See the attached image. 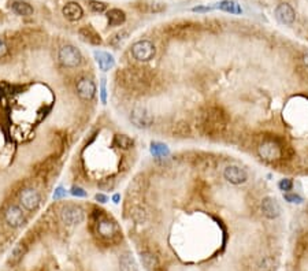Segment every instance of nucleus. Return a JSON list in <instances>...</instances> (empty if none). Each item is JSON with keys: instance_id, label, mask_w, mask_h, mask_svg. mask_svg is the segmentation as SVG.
<instances>
[{"instance_id": "a211bd4d", "label": "nucleus", "mask_w": 308, "mask_h": 271, "mask_svg": "<svg viewBox=\"0 0 308 271\" xmlns=\"http://www.w3.org/2000/svg\"><path fill=\"white\" fill-rule=\"evenodd\" d=\"M78 34H80L82 41H85V43L90 44V45H100V44L103 43L100 34L96 32L95 27L90 26V25L81 27L80 30H78Z\"/></svg>"}, {"instance_id": "9b49d317", "label": "nucleus", "mask_w": 308, "mask_h": 271, "mask_svg": "<svg viewBox=\"0 0 308 271\" xmlns=\"http://www.w3.org/2000/svg\"><path fill=\"white\" fill-rule=\"evenodd\" d=\"M19 203L21 206L27 211H36L41 203V196L37 189L34 188H25L19 193Z\"/></svg>"}, {"instance_id": "ddd939ff", "label": "nucleus", "mask_w": 308, "mask_h": 271, "mask_svg": "<svg viewBox=\"0 0 308 271\" xmlns=\"http://www.w3.org/2000/svg\"><path fill=\"white\" fill-rule=\"evenodd\" d=\"M75 90H77V95L80 96V99L85 101L92 100L96 96L95 82L92 78H88V77H81L80 80L77 81Z\"/></svg>"}, {"instance_id": "aec40b11", "label": "nucleus", "mask_w": 308, "mask_h": 271, "mask_svg": "<svg viewBox=\"0 0 308 271\" xmlns=\"http://www.w3.org/2000/svg\"><path fill=\"white\" fill-rule=\"evenodd\" d=\"M107 21L108 26H121L126 21V14L121 8H111L107 11Z\"/></svg>"}, {"instance_id": "2eb2a0df", "label": "nucleus", "mask_w": 308, "mask_h": 271, "mask_svg": "<svg viewBox=\"0 0 308 271\" xmlns=\"http://www.w3.org/2000/svg\"><path fill=\"white\" fill-rule=\"evenodd\" d=\"M261 210L262 214L265 215L267 219H276L281 215V206L280 203L277 202L276 197L267 196L262 200L261 204Z\"/></svg>"}, {"instance_id": "473e14b6", "label": "nucleus", "mask_w": 308, "mask_h": 271, "mask_svg": "<svg viewBox=\"0 0 308 271\" xmlns=\"http://www.w3.org/2000/svg\"><path fill=\"white\" fill-rule=\"evenodd\" d=\"M115 185H117V180H115V177L114 176H108V177H104V178H101L99 182H97V186H99V189L100 191H112L114 188H115Z\"/></svg>"}, {"instance_id": "37998d69", "label": "nucleus", "mask_w": 308, "mask_h": 271, "mask_svg": "<svg viewBox=\"0 0 308 271\" xmlns=\"http://www.w3.org/2000/svg\"><path fill=\"white\" fill-rule=\"evenodd\" d=\"M213 8L211 7H195L193 11H211Z\"/></svg>"}, {"instance_id": "412c9836", "label": "nucleus", "mask_w": 308, "mask_h": 271, "mask_svg": "<svg viewBox=\"0 0 308 271\" xmlns=\"http://www.w3.org/2000/svg\"><path fill=\"white\" fill-rule=\"evenodd\" d=\"M11 10L19 16H32L33 12H34L32 5L29 4L27 1H23V0H14L11 3Z\"/></svg>"}, {"instance_id": "423d86ee", "label": "nucleus", "mask_w": 308, "mask_h": 271, "mask_svg": "<svg viewBox=\"0 0 308 271\" xmlns=\"http://www.w3.org/2000/svg\"><path fill=\"white\" fill-rule=\"evenodd\" d=\"M84 219H85V211L77 204H66L60 210V221L66 226H77L82 224Z\"/></svg>"}, {"instance_id": "f8f14e48", "label": "nucleus", "mask_w": 308, "mask_h": 271, "mask_svg": "<svg viewBox=\"0 0 308 271\" xmlns=\"http://www.w3.org/2000/svg\"><path fill=\"white\" fill-rule=\"evenodd\" d=\"M223 177H225V180L233 185H241V184H245L248 180V173L240 166L230 165L223 170Z\"/></svg>"}, {"instance_id": "2f4dec72", "label": "nucleus", "mask_w": 308, "mask_h": 271, "mask_svg": "<svg viewBox=\"0 0 308 271\" xmlns=\"http://www.w3.org/2000/svg\"><path fill=\"white\" fill-rule=\"evenodd\" d=\"M26 254V245L25 244H18L16 247H14V250L11 251L10 255V262L12 265H15L18 262L21 261L22 256Z\"/></svg>"}, {"instance_id": "1a4fd4ad", "label": "nucleus", "mask_w": 308, "mask_h": 271, "mask_svg": "<svg viewBox=\"0 0 308 271\" xmlns=\"http://www.w3.org/2000/svg\"><path fill=\"white\" fill-rule=\"evenodd\" d=\"M197 26L199 25L193 23V22H178V23H174V25L169 26L167 32H169L171 37L189 38L196 34L197 30H199Z\"/></svg>"}, {"instance_id": "b1692460", "label": "nucleus", "mask_w": 308, "mask_h": 271, "mask_svg": "<svg viewBox=\"0 0 308 271\" xmlns=\"http://www.w3.org/2000/svg\"><path fill=\"white\" fill-rule=\"evenodd\" d=\"M141 262H143L144 267L148 270H156L159 267V258L149 251L141 254Z\"/></svg>"}, {"instance_id": "c756f323", "label": "nucleus", "mask_w": 308, "mask_h": 271, "mask_svg": "<svg viewBox=\"0 0 308 271\" xmlns=\"http://www.w3.org/2000/svg\"><path fill=\"white\" fill-rule=\"evenodd\" d=\"M173 133L176 134L177 137H189L192 133L191 126H189V123L184 122V121L177 122L173 128Z\"/></svg>"}, {"instance_id": "c85d7f7f", "label": "nucleus", "mask_w": 308, "mask_h": 271, "mask_svg": "<svg viewBox=\"0 0 308 271\" xmlns=\"http://www.w3.org/2000/svg\"><path fill=\"white\" fill-rule=\"evenodd\" d=\"M128 37H129V32L128 30H125V29H122V30H119V32L114 33L111 37L108 38V44L112 45L114 48H118L123 41H125V40H128Z\"/></svg>"}, {"instance_id": "cd10ccee", "label": "nucleus", "mask_w": 308, "mask_h": 271, "mask_svg": "<svg viewBox=\"0 0 308 271\" xmlns=\"http://www.w3.org/2000/svg\"><path fill=\"white\" fill-rule=\"evenodd\" d=\"M130 217H132L134 222L144 224V222L147 221L148 214H147V210H145L143 206H138L137 204V206H133L132 210H130Z\"/></svg>"}, {"instance_id": "0eeeda50", "label": "nucleus", "mask_w": 308, "mask_h": 271, "mask_svg": "<svg viewBox=\"0 0 308 271\" xmlns=\"http://www.w3.org/2000/svg\"><path fill=\"white\" fill-rule=\"evenodd\" d=\"M132 55L133 58L136 59L137 62H149L155 58L156 53V48H155L154 43L149 40H138L132 45Z\"/></svg>"}, {"instance_id": "bb28decb", "label": "nucleus", "mask_w": 308, "mask_h": 271, "mask_svg": "<svg viewBox=\"0 0 308 271\" xmlns=\"http://www.w3.org/2000/svg\"><path fill=\"white\" fill-rule=\"evenodd\" d=\"M218 8L225 12H230V14H241L243 12L239 3L234 0H223V1L218 3Z\"/></svg>"}, {"instance_id": "393cba45", "label": "nucleus", "mask_w": 308, "mask_h": 271, "mask_svg": "<svg viewBox=\"0 0 308 271\" xmlns=\"http://www.w3.org/2000/svg\"><path fill=\"white\" fill-rule=\"evenodd\" d=\"M149 151L154 158H166L170 154V149L169 147L163 143H159V141H154L151 143V147H149Z\"/></svg>"}, {"instance_id": "c9c22d12", "label": "nucleus", "mask_w": 308, "mask_h": 271, "mask_svg": "<svg viewBox=\"0 0 308 271\" xmlns=\"http://www.w3.org/2000/svg\"><path fill=\"white\" fill-rule=\"evenodd\" d=\"M278 188H280L284 193L291 192L293 189V180L292 178H284V180L278 182Z\"/></svg>"}, {"instance_id": "4468645a", "label": "nucleus", "mask_w": 308, "mask_h": 271, "mask_svg": "<svg viewBox=\"0 0 308 271\" xmlns=\"http://www.w3.org/2000/svg\"><path fill=\"white\" fill-rule=\"evenodd\" d=\"M274 15H276L277 21L282 25H287V26H291L296 19V12L289 3H281V4L277 5Z\"/></svg>"}, {"instance_id": "4c0bfd02", "label": "nucleus", "mask_w": 308, "mask_h": 271, "mask_svg": "<svg viewBox=\"0 0 308 271\" xmlns=\"http://www.w3.org/2000/svg\"><path fill=\"white\" fill-rule=\"evenodd\" d=\"M70 193H71L74 197H86V191H84L81 186L74 185L71 189H70Z\"/></svg>"}, {"instance_id": "f03ea898", "label": "nucleus", "mask_w": 308, "mask_h": 271, "mask_svg": "<svg viewBox=\"0 0 308 271\" xmlns=\"http://www.w3.org/2000/svg\"><path fill=\"white\" fill-rule=\"evenodd\" d=\"M119 82L125 88L132 90H138V92H145L149 89V86L154 81V75L148 69L143 67H129V69L122 70L119 74Z\"/></svg>"}, {"instance_id": "7ed1b4c3", "label": "nucleus", "mask_w": 308, "mask_h": 271, "mask_svg": "<svg viewBox=\"0 0 308 271\" xmlns=\"http://www.w3.org/2000/svg\"><path fill=\"white\" fill-rule=\"evenodd\" d=\"M287 144L284 138L276 134L263 136L261 143L258 144L256 151L262 160L271 165H277V163H282V152Z\"/></svg>"}, {"instance_id": "ea45409f", "label": "nucleus", "mask_w": 308, "mask_h": 271, "mask_svg": "<svg viewBox=\"0 0 308 271\" xmlns=\"http://www.w3.org/2000/svg\"><path fill=\"white\" fill-rule=\"evenodd\" d=\"M8 52V48H7V44L4 43L3 38H0V58H4L5 55Z\"/></svg>"}, {"instance_id": "c03bdc74", "label": "nucleus", "mask_w": 308, "mask_h": 271, "mask_svg": "<svg viewBox=\"0 0 308 271\" xmlns=\"http://www.w3.org/2000/svg\"><path fill=\"white\" fill-rule=\"evenodd\" d=\"M119 200H121V195H114V196H112V202L115 203V204H118V203H119Z\"/></svg>"}, {"instance_id": "7c9ffc66", "label": "nucleus", "mask_w": 308, "mask_h": 271, "mask_svg": "<svg viewBox=\"0 0 308 271\" xmlns=\"http://www.w3.org/2000/svg\"><path fill=\"white\" fill-rule=\"evenodd\" d=\"M277 270V261L271 256L263 258L259 265H258V271H276Z\"/></svg>"}, {"instance_id": "6ab92c4d", "label": "nucleus", "mask_w": 308, "mask_h": 271, "mask_svg": "<svg viewBox=\"0 0 308 271\" xmlns=\"http://www.w3.org/2000/svg\"><path fill=\"white\" fill-rule=\"evenodd\" d=\"M95 59L96 62H97V64H99V67H100V70H103V71H108V70H111L114 66H115V59H114V56H112L110 52H106V51H95Z\"/></svg>"}, {"instance_id": "f704fd0d", "label": "nucleus", "mask_w": 308, "mask_h": 271, "mask_svg": "<svg viewBox=\"0 0 308 271\" xmlns=\"http://www.w3.org/2000/svg\"><path fill=\"white\" fill-rule=\"evenodd\" d=\"M284 199L291 204H302L304 202V199L298 193H292V192H287L284 193Z\"/></svg>"}, {"instance_id": "6e6552de", "label": "nucleus", "mask_w": 308, "mask_h": 271, "mask_svg": "<svg viewBox=\"0 0 308 271\" xmlns=\"http://www.w3.org/2000/svg\"><path fill=\"white\" fill-rule=\"evenodd\" d=\"M155 117L147 107H134L130 112V122L137 129H148L154 125Z\"/></svg>"}, {"instance_id": "9d476101", "label": "nucleus", "mask_w": 308, "mask_h": 271, "mask_svg": "<svg viewBox=\"0 0 308 271\" xmlns=\"http://www.w3.org/2000/svg\"><path fill=\"white\" fill-rule=\"evenodd\" d=\"M4 222L10 228L19 229L26 224V215L19 206L12 204L4 211Z\"/></svg>"}, {"instance_id": "dca6fc26", "label": "nucleus", "mask_w": 308, "mask_h": 271, "mask_svg": "<svg viewBox=\"0 0 308 271\" xmlns=\"http://www.w3.org/2000/svg\"><path fill=\"white\" fill-rule=\"evenodd\" d=\"M191 162L192 165L195 166L196 169H200V170H210V169H214L217 166V159H215L214 155L203 154V152L193 155Z\"/></svg>"}, {"instance_id": "a19ab883", "label": "nucleus", "mask_w": 308, "mask_h": 271, "mask_svg": "<svg viewBox=\"0 0 308 271\" xmlns=\"http://www.w3.org/2000/svg\"><path fill=\"white\" fill-rule=\"evenodd\" d=\"M95 200L97 203H101V204H104V203L108 202V197L106 196V195H103V193H97L95 196Z\"/></svg>"}, {"instance_id": "f3484780", "label": "nucleus", "mask_w": 308, "mask_h": 271, "mask_svg": "<svg viewBox=\"0 0 308 271\" xmlns=\"http://www.w3.org/2000/svg\"><path fill=\"white\" fill-rule=\"evenodd\" d=\"M62 14H63L66 19L75 22L80 21L81 18H82L84 10H82L81 4H78L77 1H69V3H66L63 8H62Z\"/></svg>"}, {"instance_id": "79ce46f5", "label": "nucleus", "mask_w": 308, "mask_h": 271, "mask_svg": "<svg viewBox=\"0 0 308 271\" xmlns=\"http://www.w3.org/2000/svg\"><path fill=\"white\" fill-rule=\"evenodd\" d=\"M302 60H303V64L306 66V69H308V49L303 53V56H302Z\"/></svg>"}, {"instance_id": "f257e3e1", "label": "nucleus", "mask_w": 308, "mask_h": 271, "mask_svg": "<svg viewBox=\"0 0 308 271\" xmlns=\"http://www.w3.org/2000/svg\"><path fill=\"white\" fill-rule=\"evenodd\" d=\"M229 118L225 108L215 104L203 107L196 119V128L206 137H217L228 129Z\"/></svg>"}, {"instance_id": "5701e85b", "label": "nucleus", "mask_w": 308, "mask_h": 271, "mask_svg": "<svg viewBox=\"0 0 308 271\" xmlns=\"http://www.w3.org/2000/svg\"><path fill=\"white\" fill-rule=\"evenodd\" d=\"M119 267H121V271H138L137 262L133 258L132 254H129V252L121 256Z\"/></svg>"}, {"instance_id": "a878e982", "label": "nucleus", "mask_w": 308, "mask_h": 271, "mask_svg": "<svg viewBox=\"0 0 308 271\" xmlns=\"http://www.w3.org/2000/svg\"><path fill=\"white\" fill-rule=\"evenodd\" d=\"M112 145L121 149H130L134 145V140L132 137H129L126 134H115Z\"/></svg>"}, {"instance_id": "58836bf2", "label": "nucleus", "mask_w": 308, "mask_h": 271, "mask_svg": "<svg viewBox=\"0 0 308 271\" xmlns=\"http://www.w3.org/2000/svg\"><path fill=\"white\" fill-rule=\"evenodd\" d=\"M100 97H101V101L106 104L107 101V89H106V78H103L101 80V86H100Z\"/></svg>"}, {"instance_id": "4be33fe9", "label": "nucleus", "mask_w": 308, "mask_h": 271, "mask_svg": "<svg viewBox=\"0 0 308 271\" xmlns=\"http://www.w3.org/2000/svg\"><path fill=\"white\" fill-rule=\"evenodd\" d=\"M295 255L298 259L308 258V233L300 234L298 243H296V248H295Z\"/></svg>"}, {"instance_id": "20e7f679", "label": "nucleus", "mask_w": 308, "mask_h": 271, "mask_svg": "<svg viewBox=\"0 0 308 271\" xmlns=\"http://www.w3.org/2000/svg\"><path fill=\"white\" fill-rule=\"evenodd\" d=\"M92 221H93L92 224H93L95 233L100 239L106 240V241H117L121 237L119 226L104 210L95 208L92 213Z\"/></svg>"}, {"instance_id": "39448f33", "label": "nucleus", "mask_w": 308, "mask_h": 271, "mask_svg": "<svg viewBox=\"0 0 308 271\" xmlns=\"http://www.w3.org/2000/svg\"><path fill=\"white\" fill-rule=\"evenodd\" d=\"M59 63L62 64L63 67L67 69H74L78 67L82 63V53L77 47L71 45V44H66L63 47L59 49L58 53Z\"/></svg>"}, {"instance_id": "72a5a7b5", "label": "nucleus", "mask_w": 308, "mask_h": 271, "mask_svg": "<svg viewBox=\"0 0 308 271\" xmlns=\"http://www.w3.org/2000/svg\"><path fill=\"white\" fill-rule=\"evenodd\" d=\"M88 5H89L90 10L93 11V12H97V14H101V12H104L108 8V4L104 3V1H100V0H89Z\"/></svg>"}, {"instance_id": "a18cd8bd", "label": "nucleus", "mask_w": 308, "mask_h": 271, "mask_svg": "<svg viewBox=\"0 0 308 271\" xmlns=\"http://www.w3.org/2000/svg\"><path fill=\"white\" fill-rule=\"evenodd\" d=\"M306 213L308 214V204H307V208H306Z\"/></svg>"}, {"instance_id": "e433bc0d", "label": "nucleus", "mask_w": 308, "mask_h": 271, "mask_svg": "<svg viewBox=\"0 0 308 271\" xmlns=\"http://www.w3.org/2000/svg\"><path fill=\"white\" fill-rule=\"evenodd\" d=\"M67 195V191L64 189L63 186H58L55 192H53V200H60V199H64Z\"/></svg>"}]
</instances>
